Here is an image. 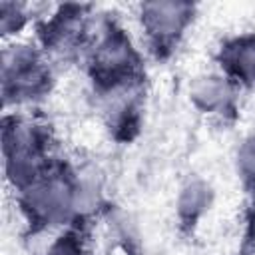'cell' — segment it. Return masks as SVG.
<instances>
[{"mask_svg":"<svg viewBox=\"0 0 255 255\" xmlns=\"http://www.w3.org/2000/svg\"><path fill=\"white\" fill-rule=\"evenodd\" d=\"M239 169L245 183L255 191V137L249 139L239 151Z\"/></svg>","mask_w":255,"mask_h":255,"instance_id":"52a82bcc","label":"cell"},{"mask_svg":"<svg viewBox=\"0 0 255 255\" xmlns=\"http://www.w3.org/2000/svg\"><path fill=\"white\" fill-rule=\"evenodd\" d=\"M26 6L14 4V2H0V30L2 36L18 34V30L24 28L26 24Z\"/></svg>","mask_w":255,"mask_h":255,"instance_id":"8992f818","label":"cell"},{"mask_svg":"<svg viewBox=\"0 0 255 255\" xmlns=\"http://www.w3.org/2000/svg\"><path fill=\"white\" fill-rule=\"evenodd\" d=\"M50 68L34 46L16 44L2 52L4 104H22L40 98L50 88Z\"/></svg>","mask_w":255,"mask_h":255,"instance_id":"7a4b0ae2","label":"cell"},{"mask_svg":"<svg viewBox=\"0 0 255 255\" xmlns=\"http://www.w3.org/2000/svg\"><path fill=\"white\" fill-rule=\"evenodd\" d=\"M229 88H231L229 80H225V78H205L203 82H199L195 86L193 98L207 112H211L215 108L225 110L231 102V90Z\"/></svg>","mask_w":255,"mask_h":255,"instance_id":"5b68a950","label":"cell"},{"mask_svg":"<svg viewBox=\"0 0 255 255\" xmlns=\"http://www.w3.org/2000/svg\"><path fill=\"white\" fill-rule=\"evenodd\" d=\"M193 16L195 6L189 2H145L139 6L141 30L155 58H165L177 48Z\"/></svg>","mask_w":255,"mask_h":255,"instance_id":"3957f363","label":"cell"},{"mask_svg":"<svg viewBox=\"0 0 255 255\" xmlns=\"http://www.w3.org/2000/svg\"><path fill=\"white\" fill-rule=\"evenodd\" d=\"M20 203L30 225H58L68 221L76 207V187L66 171L52 165L34 183L20 189Z\"/></svg>","mask_w":255,"mask_h":255,"instance_id":"6da1fadb","label":"cell"},{"mask_svg":"<svg viewBox=\"0 0 255 255\" xmlns=\"http://www.w3.org/2000/svg\"><path fill=\"white\" fill-rule=\"evenodd\" d=\"M219 62L233 82L255 86V34L235 36L221 46Z\"/></svg>","mask_w":255,"mask_h":255,"instance_id":"277c9868","label":"cell"},{"mask_svg":"<svg viewBox=\"0 0 255 255\" xmlns=\"http://www.w3.org/2000/svg\"><path fill=\"white\" fill-rule=\"evenodd\" d=\"M46 255H88V253L82 241L74 233H66L46 251Z\"/></svg>","mask_w":255,"mask_h":255,"instance_id":"ba28073f","label":"cell"}]
</instances>
